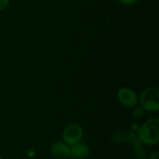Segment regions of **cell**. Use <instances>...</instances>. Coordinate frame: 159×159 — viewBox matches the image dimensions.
Wrapping results in <instances>:
<instances>
[{
  "label": "cell",
  "mask_w": 159,
  "mask_h": 159,
  "mask_svg": "<svg viewBox=\"0 0 159 159\" xmlns=\"http://www.w3.org/2000/svg\"><path fill=\"white\" fill-rule=\"evenodd\" d=\"M0 159H3V157H2V155H1V153H0Z\"/></svg>",
  "instance_id": "15"
},
{
  "label": "cell",
  "mask_w": 159,
  "mask_h": 159,
  "mask_svg": "<svg viewBox=\"0 0 159 159\" xmlns=\"http://www.w3.org/2000/svg\"><path fill=\"white\" fill-rule=\"evenodd\" d=\"M147 159H159V154L158 152H154V153H152Z\"/></svg>",
  "instance_id": "14"
},
{
  "label": "cell",
  "mask_w": 159,
  "mask_h": 159,
  "mask_svg": "<svg viewBox=\"0 0 159 159\" xmlns=\"http://www.w3.org/2000/svg\"><path fill=\"white\" fill-rule=\"evenodd\" d=\"M9 1L10 0H0V11L5 10L8 7Z\"/></svg>",
  "instance_id": "11"
},
{
  "label": "cell",
  "mask_w": 159,
  "mask_h": 159,
  "mask_svg": "<svg viewBox=\"0 0 159 159\" xmlns=\"http://www.w3.org/2000/svg\"><path fill=\"white\" fill-rule=\"evenodd\" d=\"M116 97L120 104L127 108H134L139 104V95L134 89L129 87L120 88L117 90Z\"/></svg>",
  "instance_id": "4"
},
{
  "label": "cell",
  "mask_w": 159,
  "mask_h": 159,
  "mask_svg": "<svg viewBox=\"0 0 159 159\" xmlns=\"http://www.w3.org/2000/svg\"><path fill=\"white\" fill-rule=\"evenodd\" d=\"M90 155V147L85 143H78L71 146L70 157L74 159H85Z\"/></svg>",
  "instance_id": "7"
},
{
  "label": "cell",
  "mask_w": 159,
  "mask_h": 159,
  "mask_svg": "<svg viewBox=\"0 0 159 159\" xmlns=\"http://www.w3.org/2000/svg\"><path fill=\"white\" fill-rule=\"evenodd\" d=\"M139 128H140V125H138L137 123H132V124L129 126V129L130 130H132L133 132H135V133H136V132L138 131Z\"/></svg>",
  "instance_id": "12"
},
{
  "label": "cell",
  "mask_w": 159,
  "mask_h": 159,
  "mask_svg": "<svg viewBox=\"0 0 159 159\" xmlns=\"http://www.w3.org/2000/svg\"><path fill=\"white\" fill-rule=\"evenodd\" d=\"M138 141L146 146H156L159 143V119L154 116L144 121L136 132Z\"/></svg>",
  "instance_id": "1"
},
{
  "label": "cell",
  "mask_w": 159,
  "mask_h": 159,
  "mask_svg": "<svg viewBox=\"0 0 159 159\" xmlns=\"http://www.w3.org/2000/svg\"><path fill=\"white\" fill-rule=\"evenodd\" d=\"M84 136V130L80 125L77 123H70L68 124L62 130L61 139L62 142L68 144L69 146H73L80 142H82Z\"/></svg>",
  "instance_id": "3"
},
{
  "label": "cell",
  "mask_w": 159,
  "mask_h": 159,
  "mask_svg": "<svg viewBox=\"0 0 159 159\" xmlns=\"http://www.w3.org/2000/svg\"><path fill=\"white\" fill-rule=\"evenodd\" d=\"M139 106L145 112L157 113L159 111V89L152 86L146 88L139 95Z\"/></svg>",
  "instance_id": "2"
},
{
  "label": "cell",
  "mask_w": 159,
  "mask_h": 159,
  "mask_svg": "<svg viewBox=\"0 0 159 159\" xmlns=\"http://www.w3.org/2000/svg\"><path fill=\"white\" fill-rule=\"evenodd\" d=\"M26 155H27V157H30V158H33V157H35V151L34 150V149H29L28 151H27V153H26Z\"/></svg>",
  "instance_id": "13"
},
{
  "label": "cell",
  "mask_w": 159,
  "mask_h": 159,
  "mask_svg": "<svg viewBox=\"0 0 159 159\" xmlns=\"http://www.w3.org/2000/svg\"><path fill=\"white\" fill-rule=\"evenodd\" d=\"M71 146L62 141L55 142L50 147V154L55 159H68L70 157Z\"/></svg>",
  "instance_id": "5"
},
{
  "label": "cell",
  "mask_w": 159,
  "mask_h": 159,
  "mask_svg": "<svg viewBox=\"0 0 159 159\" xmlns=\"http://www.w3.org/2000/svg\"><path fill=\"white\" fill-rule=\"evenodd\" d=\"M131 143L133 145L134 150V159H146V154L143 144L141 143L137 138Z\"/></svg>",
  "instance_id": "8"
},
{
  "label": "cell",
  "mask_w": 159,
  "mask_h": 159,
  "mask_svg": "<svg viewBox=\"0 0 159 159\" xmlns=\"http://www.w3.org/2000/svg\"><path fill=\"white\" fill-rule=\"evenodd\" d=\"M144 115H145V111H144L141 106L137 105V106H135V107L133 108L132 116H133V117H134V118H136V119H140V118L143 117V116H144Z\"/></svg>",
  "instance_id": "9"
},
{
  "label": "cell",
  "mask_w": 159,
  "mask_h": 159,
  "mask_svg": "<svg viewBox=\"0 0 159 159\" xmlns=\"http://www.w3.org/2000/svg\"><path fill=\"white\" fill-rule=\"evenodd\" d=\"M117 1L124 6H133L137 4L140 0H117Z\"/></svg>",
  "instance_id": "10"
},
{
  "label": "cell",
  "mask_w": 159,
  "mask_h": 159,
  "mask_svg": "<svg viewBox=\"0 0 159 159\" xmlns=\"http://www.w3.org/2000/svg\"><path fill=\"white\" fill-rule=\"evenodd\" d=\"M112 140L116 143H132L136 138V133L130 130L129 129H118L112 134Z\"/></svg>",
  "instance_id": "6"
}]
</instances>
